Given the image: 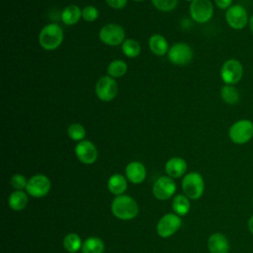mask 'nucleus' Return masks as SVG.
Masks as SVG:
<instances>
[{
	"label": "nucleus",
	"instance_id": "f257e3e1",
	"mask_svg": "<svg viewBox=\"0 0 253 253\" xmlns=\"http://www.w3.org/2000/svg\"><path fill=\"white\" fill-rule=\"evenodd\" d=\"M113 214L122 220H129L134 218L138 213L137 203L127 195L117 196L111 206Z\"/></svg>",
	"mask_w": 253,
	"mask_h": 253
},
{
	"label": "nucleus",
	"instance_id": "f03ea898",
	"mask_svg": "<svg viewBox=\"0 0 253 253\" xmlns=\"http://www.w3.org/2000/svg\"><path fill=\"white\" fill-rule=\"evenodd\" d=\"M63 41V30L56 23H50L42 28L39 34L40 45L45 50L56 49Z\"/></svg>",
	"mask_w": 253,
	"mask_h": 253
},
{
	"label": "nucleus",
	"instance_id": "7ed1b4c3",
	"mask_svg": "<svg viewBox=\"0 0 253 253\" xmlns=\"http://www.w3.org/2000/svg\"><path fill=\"white\" fill-rule=\"evenodd\" d=\"M228 136L235 144H245L253 137V123L247 119H241L234 122L229 129Z\"/></svg>",
	"mask_w": 253,
	"mask_h": 253
},
{
	"label": "nucleus",
	"instance_id": "20e7f679",
	"mask_svg": "<svg viewBox=\"0 0 253 253\" xmlns=\"http://www.w3.org/2000/svg\"><path fill=\"white\" fill-rule=\"evenodd\" d=\"M182 189L185 196L190 200L200 199L205 190V182L203 176L198 172H190L183 177Z\"/></svg>",
	"mask_w": 253,
	"mask_h": 253
},
{
	"label": "nucleus",
	"instance_id": "39448f33",
	"mask_svg": "<svg viewBox=\"0 0 253 253\" xmlns=\"http://www.w3.org/2000/svg\"><path fill=\"white\" fill-rule=\"evenodd\" d=\"M125 30L122 26L110 23L101 28L99 32V39L101 42L110 46L122 44L125 42Z\"/></svg>",
	"mask_w": 253,
	"mask_h": 253
},
{
	"label": "nucleus",
	"instance_id": "423d86ee",
	"mask_svg": "<svg viewBox=\"0 0 253 253\" xmlns=\"http://www.w3.org/2000/svg\"><path fill=\"white\" fill-rule=\"evenodd\" d=\"M243 76V66L241 62L235 58L227 59L220 68V77L224 84L235 85Z\"/></svg>",
	"mask_w": 253,
	"mask_h": 253
},
{
	"label": "nucleus",
	"instance_id": "0eeeda50",
	"mask_svg": "<svg viewBox=\"0 0 253 253\" xmlns=\"http://www.w3.org/2000/svg\"><path fill=\"white\" fill-rule=\"evenodd\" d=\"M191 18L200 24L209 22L213 16V5L211 0H193L190 4Z\"/></svg>",
	"mask_w": 253,
	"mask_h": 253
},
{
	"label": "nucleus",
	"instance_id": "6e6552de",
	"mask_svg": "<svg viewBox=\"0 0 253 253\" xmlns=\"http://www.w3.org/2000/svg\"><path fill=\"white\" fill-rule=\"evenodd\" d=\"M118 84L115 78L105 75L98 79L95 85V93L97 97L103 102H110L118 95Z\"/></svg>",
	"mask_w": 253,
	"mask_h": 253
},
{
	"label": "nucleus",
	"instance_id": "1a4fd4ad",
	"mask_svg": "<svg viewBox=\"0 0 253 253\" xmlns=\"http://www.w3.org/2000/svg\"><path fill=\"white\" fill-rule=\"evenodd\" d=\"M225 20L227 25L233 30H242L249 23L247 10L239 4H234L226 10Z\"/></svg>",
	"mask_w": 253,
	"mask_h": 253
},
{
	"label": "nucleus",
	"instance_id": "9d476101",
	"mask_svg": "<svg viewBox=\"0 0 253 253\" xmlns=\"http://www.w3.org/2000/svg\"><path fill=\"white\" fill-rule=\"evenodd\" d=\"M50 186V180L45 175L36 174L28 180L26 191L34 198H42L47 195Z\"/></svg>",
	"mask_w": 253,
	"mask_h": 253
},
{
	"label": "nucleus",
	"instance_id": "9b49d317",
	"mask_svg": "<svg viewBox=\"0 0 253 253\" xmlns=\"http://www.w3.org/2000/svg\"><path fill=\"white\" fill-rule=\"evenodd\" d=\"M182 220L180 215L176 213H166L158 221L156 225L157 234L162 238L173 235L181 227Z\"/></svg>",
	"mask_w": 253,
	"mask_h": 253
},
{
	"label": "nucleus",
	"instance_id": "f8f14e48",
	"mask_svg": "<svg viewBox=\"0 0 253 253\" xmlns=\"http://www.w3.org/2000/svg\"><path fill=\"white\" fill-rule=\"evenodd\" d=\"M168 59L176 65H186L193 58V50L191 46L185 42H177L173 44L167 53Z\"/></svg>",
	"mask_w": 253,
	"mask_h": 253
},
{
	"label": "nucleus",
	"instance_id": "ddd939ff",
	"mask_svg": "<svg viewBox=\"0 0 253 253\" xmlns=\"http://www.w3.org/2000/svg\"><path fill=\"white\" fill-rule=\"evenodd\" d=\"M176 192V184L173 178L169 176L159 177L153 184L152 193L153 196L160 201L170 199Z\"/></svg>",
	"mask_w": 253,
	"mask_h": 253
},
{
	"label": "nucleus",
	"instance_id": "4468645a",
	"mask_svg": "<svg viewBox=\"0 0 253 253\" xmlns=\"http://www.w3.org/2000/svg\"><path fill=\"white\" fill-rule=\"evenodd\" d=\"M75 154L83 164H93L98 157V150L90 140H81L75 146Z\"/></svg>",
	"mask_w": 253,
	"mask_h": 253
},
{
	"label": "nucleus",
	"instance_id": "2eb2a0df",
	"mask_svg": "<svg viewBox=\"0 0 253 253\" xmlns=\"http://www.w3.org/2000/svg\"><path fill=\"white\" fill-rule=\"evenodd\" d=\"M126 177L132 184H140L145 180L146 169L138 161H131L126 167Z\"/></svg>",
	"mask_w": 253,
	"mask_h": 253
},
{
	"label": "nucleus",
	"instance_id": "dca6fc26",
	"mask_svg": "<svg viewBox=\"0 0 253 253\" xmlns=\"http://www.w3.org/2000/svg\"><path fill=\"white\" fill-rule=\"evenodd\" d=\"M208 248L211 253H228L230 244L224 234L215 232L209 237Z\"/></svg>",
	"mask_w": 253,
	"mask_h": 253
},
{
	"label": "nucleus",
	"instance_id": "f3484780",
	"mask_svg": "<svg viewBox=\"0 0 253 253\" xmlns=\"http://www.w3.org/2000/svg\"><path fill=\"white\" fill-rule=\"evenodd\" d=\"M187 171V162L181 157H172L165 164V172L171 178H180Z\"/></svg>",
	"mask_w": 253,
	"mask_h": 253
},
{
	"label": "nucleus",
	"instance_id": "a211bd4d",
	"mask_svg": "<svg viewBox=\"0 0 253 253\" xmlns=\"http://www.w3.org/2000/svg\"><path fill=\"white\" fill-rule=\"evenodd\" d=\"M148 46H149L151 52L158 56H162V55L168 53V51H169L167 40L159 34H154L149 38Z\"/></svg>",
	"mask_w": 253,
	"mask_h": 253
},
{
	"label": "nucleus",
	"instance_id": "6ab92c4d",
	"mask_svg": "<svg viewBox=\"0 0 253 253\" xmlns=\"http://www.w3.org/2000/svg\"><path fill=\"white\" fill-rule=\"evenodd\" d=\"M127 188V179L122 174H114L108 180L109 191L116 196L123 195Z\"/></svg>",
	"mask_w": 253,
	"mask_h": 253
},
{
	"label": "nucleus",
	"instance_id": "aec40b11",
	"mask_svg": "<svg viewBox=\"0 0 253 253\" xmlns=\"http://www.w3.org/2000/svg\"><path fill=\"white\" fill-rule=\"evenodd\" d=\"M82 17V10L79 6L75 4H71L66 6L61 12V21L63 24L67 26H72L78 23L80 18Z\"/></svg>",
	"mask_w": 253,
	"mask_h": 253
},
{
	"label": "nucleus",
	"instance_id": "412c9836",
	"mask_svg": "<svg viewBox=\"0 0 253 253\" xmlns=\"http://www.w3.org/2000/svg\"><path fill=\"white\" fill-rule=\"evenodd\" d=\"M29 199L28 195L24 191H17L11 193V195L8 198V204L9 207L14 211H22L24 210L28 205Z\"/></svg>",
	"mask_w": 253,
	"mask_h": 253
},
{
	"label": "nucleus",
	"instance_id": "4be33fe9",
	"mask_svg": "<svg viewBox=\"0 0 253 253\" xmlns=\"http://www.w3.org/2000/svg\"><path fill=\"white\" fill-rule=\"evenodd\" d=\"M172 209L178 215H186L191 209L190 199L185 195H177L174 197L172 202Z\"/></svg>",
	"mask_w": 253,
	"mask_h": 253
},
{
	"label": "nucleus",
	"instance_id": "5701e85b",
	"mask_svg": "<svg viewBox=\"0 0 253 253\" xmlns=\"http://www.w3.org/2000/svg\"><path fill=\"white\" fill-rule=\"evenodd\" d=\"M105 244L103 240L96 236L87 238L82 244V253H103Z\"/></svg>",
	"mask_w": 253,
	"mask_h": 253
},
{
	"label": "nucleus",
	"instance_id": "b1692460",
	"mask_svg": "<svg viewBox=\"0 0 253 253\" xmlns=\"http://www.w3.org/2000/svg\"><path fill=\"white\" fill-rule=\"evenodd\" d=\"M220 97L228 105H235L239 101V92L234 85L224 84L220 89Z\"/></svg>",
	"mask_w": 253,
	"mask_h": 253
},
{
	"label": "nucleus",
	"instance_id": "393cba45",
	"mask_svg": "<svg viewBox=\"0 0 253 253\" xmlns=\"http://www.w3.org/2000/svg\"><path fill=\"white\" fill-rule=\"evenodd\" d=\"M127 71V64L121 59H115L108 65V75L113 78L123 77Z\"/></svg>",
	"mask_w": 253,
	"mask_h": 253
},
{
	"label": "nucleus",
	"instance_id": "a878e982",
	"mask_svg": "<svg viewBox=\"0 0 253 253\" xmlns=\"http://www.w3.org/2000/svg\"><path fill=\"white\" fill-rule=\"evenodd\" d=\"M63 247L69 253H76L80 248H82V241L78 234L68 233L63 238Z\"/></svg>",
	"mask_w": 253,
	"mask_h": 253
},
{
	"label": "nucleus",
	"instance_id": "bb28decb",
	"mask_svg": "<svg viewBox=\"0 0 253 253\" xmlns=\"http://www.w3.org/2000/svg\"><path fill=\"white\" fill-rule=\"evenodd\" d=\"M122 50L127 57H136L140 53V44L133 39H126L122 43Z\"/></svg>",
	"mask_w": 253,
	"mask_h": 253
},
{
	"label": "nucleus",
	"instance_id": "cd10ccee",
	"mask_svg": "<svg viewBox=\"0 0 253 253\" xmlns=\"http://www.w3.org/2000/svg\"><path fill=\"white\" fill-rule=\"evenodd\" d=\"M67 134H68L69 138L79 142L81 140H84V138L86 136V129L81 124L74 123L68 126Z\"/></svg>",
	"mask_w": 253,
	"mask_h": 253
},
{
	"label": "nucleus",
	"instance_id": "c85d7f7f",
	"mask_svg": "<svg viewBox=\"0 0 253 253\" xmlns=\"http://www.w3.org/2000/svg\"><path fill=\"white\" fill-rule=\"evenodd\" d=\"M151 2L156 9L162 12H169L178 4V0H151Z\"/></svg>",
	"mask_w": 253,
	"mask_h": 253
},
{
	"label": "nucleus",
	"instance_id": "c756f323",
	"mask_svg": "<svg viewBox=\"0 0 253 253\" xmlns=\"http://www.w3.org/2000/svg\"><path fill=\"white\" fill-rule=\"evenodd\" d=\"M99 17V11L94 6H86L82 10V18L86 22H94Z\"/></svg>",
	"mask_w": 253,
	"mask_h": 253
},
{
	"label": "nucleus",
	"instance_id": "7c9ffc66",
	"mask_svg": "<svg viewBox=\"0 0 253 253\" xmlns=\"http://www.w3.org/2000/svg\"><path fill=\"white\" fill-rule=\"evenodd\" d=\"M11 186L17 190V191H22L24 189H26L27 187V183L28 180L26 179V177L22 174H15L12 176L11 178Z\"/></svg>",
	"mask_w": 253,
	"mask_h": 253
},
{
	"label": "nucleus",
	"instance_id": "2f4dec72",
	"mask_svg": "<svg viewBox=\"0 0 253 253\" xmlns=\"http://www.w3.org/2000/svg\"><path fill=\"white\" fill-rule=\"evenodd\" d=\"M106 2L114 9H123L126 5L127 0H106Z\"/></svg>",
	"mask_w": 253,
	"mask_h": 253
},
{
	"label": "nucleus",
	"instance_id": "473e14b6",
	"mask_svg": "<svg viewBox=\"0 0 253 253\" xmlns=\"http://www.w3.org/2000/svg\"><path fill=\"white\" fill-rule=\"evenodd\" d=\"M232 1L233 0H214V3L219 9L227 10L230 6H232Z\"/></svg>",
	"mask_w": 253,
	"mask_h": 253
},
{
	"label": "nucleus",
	"instance_id": "72a5a7b5",
	"mask_svg": "<svg viewBox=\"0 0 253 253\" xmlns=\"http://www.w3.org/2000/svg\"><path fill=\"white\" fill-rule=\"evenodd\" d=\"M247 225H248V229H249L250 233L253 235V214H252V215H251V217L248 219V223H247Z\"/></svg>",
	"mask_w": 253,
	"mask_h": 253
},
{
	"label": "nucleus",
	"instance_id": "f704fd0d",
	"mask_svg": "<svg viewBox=\"0 0 253 253\" xmlns=\"http://www.w3.org/2000/svg\"><path fill=\"white\" fill-rule=\"evenodd\" d=\"M248 25H249V29H250L251 33L253 34V15H252V16H250V18H249V23H248Z\"/></svg>",
	"mask_w": 253,
	"mask_h": 253
},
{
	"label": "nucleus",
	"instance_id": "c9c22d12",
	"mask_svg": "<svg viewBox=\"0 0 253 253\" xmlns=\"http://www.w3.org/2000/svg\"><path fill=\"white\" fill-rule=\"evenodd\" d=\"M133 1H135V2H141V1H144V0H133Z\"/></svg>",
	"mask_w": 253,
	"mask_h": 253
},
{
	"label": "nucleus",
	"instance_id": "e433bc0d",
	"mask_svg": "<svg viewBox=\"0 0 253 253\" xmlns=\"http://www.w3.org/2000/svg\"><path fill=\"white\" fill-rule=\"evenodd\" d=\"M186 1H189V2H192L193 0H186Z\"/></svg>",
	"mask_w": 253,
	"mask_h": 253
},
{
	"label": "nucleus",
	"instance_id": "4c0bfd02",
	"mask_svg": "<svg viewBox=\"0 0 253 253\" xmlns=\"http://www.w3.org/2000/svg\"><path fill=\"white\" fill-rule=\"evenodd\" d=\"M252 205H253V198H252Z\"/></svg>",
	"mask_w": 253,
	"mask_h": 253
}]
</instances>
